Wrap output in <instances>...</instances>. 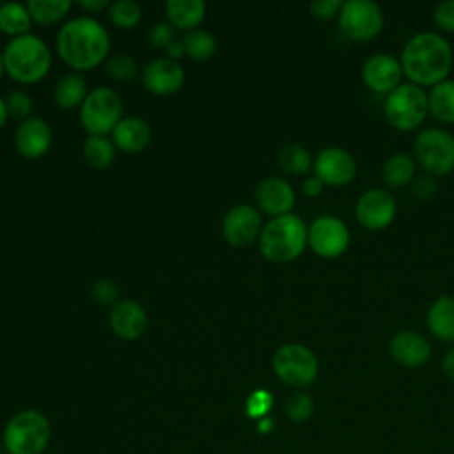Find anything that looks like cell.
<instances>
[{
	"label": "cell",
	"mask_w": 454,
	"mask_h": 454,
	"mask_svg": "<svg viewBox=\"0 0 454 454\" xmlns=\"http://www.w3.org/2000/svg\"><path fill=\"white\" fill-rule=\"evenodd\" d=\"M110 51L106 28L90 16L66 21L57 34V53L76 73L99 66Z\"/></svg>",
	"instance_id": "1"
},
{
	"label": "cell",
	"mask_w": 454,
	"mask_h": 454,
	"mask_svg": "<svg viewBox=\"0 0 454 454\" xmlns=\"http://www.w3.org/2000/svg\"><path fill=\"white\" fill-rule=\"evenodd\" d=\"M452 48L445 37L436 32H420L403 48L401 67L413 85H431L447 80L452 69Z\"/></svg>",
	"instance_id": "2"
},
{
	"label": "cell",
	"mask_w": 454,
	"mask_h": 454,
	"mask_svg": "<svg viewBox=\"0 0 454 454\" xmlns=\"http://www.w3.org/2000/svg\"><path fill=\"white\" fill-rule=\"evenodd\" d=\"M5 73L20 83H35L43 80L51 67V51L35 34L12 37L2 51Z\"/></svg>",
	"instance_id": "3"
},
{
	"label": "cell",
	"mask_w": 454,
	"mask_h": 454,
	"mask_svg": "<svg viewBox=\"0 0 454 454\" xmlns=\"http://www.w3.org/2000/svg\"><path fill=\"white\" fill-rule=\"evenodd\" d=\"M307 245L309 227L293 213L271 218L259 234V250L271 262H291Z\"/></svg>",
	"instance_id": "4"
},
{
	"label": "cell",
	"mask_w": 454,
	"mask_h": 454,
	"mask_svg": "<svg viewBox=\"0 0 454 454\" xmlns=\"http://www.w3.org/2000/svg\"><path fill=\"white\" fill-rule=\"evenodd\" d=\"M51 426L44 413L21 410L4 427V447L9 454H43L50 443Z\"/></svg>",
	"instance_id": "5"
},
{
	"label": "cell",
	"mask_w": 454,
	"mask_h": 454,
	"mask_svg": "<svg viewBox=\"0 0 454 454\" xmlns=\"http://www.w3.org/2000/svg\"><path fill=\"white\" fill-rule=\"evenodd\" d=\"M383 112L392 128L399 131H411L419 128L429 114L427 94L419 85L401 83L387 94Z\"/></svg>",
	"instance_id": "6"
},
{
	"label": "cell",
	"mask_w": 454,
	"mask_h": 454,
	"mask_svg": "<svg viewBox=\"0 0 454 454\" xmlns=\"http://www.w3.org/2000/svg\"><path fill=\"white\" fill-rule=\"evenodd\" d=\"M122 119V99L110 87L92 89L80 106V122L89 135L106 137Z\"/></svg>",
	"instance_id": "7"
},
{
	"label": "cell",
	"mask_w": 454,
	"mask_h": 454,
	"mask_svg": "<svg viewBox=\"0 0 454 454\" xmlns=\"http://www.w3.org/2000/svg\"><path fill=\"white\" fill-rule=\"evenodd\" d=\"M275 376L294 388H303L314 383L319 372L317 356L303 344H284L280 346L271 360Z\"/></svg>",
	"instance_id": "8"
},
{
	"label": "cell",
	"mask_w": 454,
	"mask_h": 454,
	"mask_svg": "<svg viewBox=\"0 0 454 454\" xmlns=\"http://www.w3.org/2000/svg\"><path fill=\"white\" fill-rule=\"evenodd\" d=\"M413 154L433 176H447L454 170V137L438 128L419 131L413 142Z\"/></svg>",
	"instance_id": "9"
},
{
	"label": "cell",
	"mask_w": 454,
	"mask_h": 454,
	"mask_svg": "<svg viewBox=\"0 0 454 454\" xmlns=\"http://www.w3.org/2000/svg\"><path fill=\"white\" fill-rule=\"evenodd\" d=\"M339 28L351 41H371L383 28V12L372 0H348L339 11Z\"/></svg>",
	"instance_id": "10"
},
{
	"label": "cell",
	"mask_w": 454,
	"mask_h": 454,
	"mask_svg": "<svg viewBox=\"0 0 454 454\" xmlns=\"http://www.w3.org/2000/svg\"><path fill=\"white\" fill-rule=\"evenodd\" d=\"M309 245L319 257L335 259L348 250L349 231L337 216H319L309 227Z\"/></svg>",
	"instance_id": "11"
},
{
	"label": "cell",
	"mask_w": 454,
	"mask_h": 454,
	"mask_svg": "<svg viewBox=\"0 0 454 454\" xmlns=\"http://www.w3.org/2000/svg\"><path fill=\"white\" fill-rule=\"evenodd\" d=\"M314 176L328 186H348L356 177L355 158L340 147H325L317 153L314 163Z\"/></svg>",
	"instance_id": "12"
},
{
	"label": "cell",
	"mask_w": 454,
	"mask_h": 454,
	"mask_svg": "<svg viewBox=\"0 0 454 454\" xmlns=\"http://www.w3.org/2000/svg\"><path fill=\"white\" fill-rule=\"evenodd\" d=\"M355 216L364 229L381 231L395 218V200L383 188L367 190L355 204Z\"/></svg>",
	"instance_id": "13"
},
{
	"label": "cell",
	"mask_w": 454,
	"mask_h": 454,
	"mask_svg": "<svg viewBox=\"0 0 454 454\" xmlns=\"http://www.w3.org/2000/svg\"><path fill=\"white\" fill-rule=\"evenodd\" d=\"M262 231L261 213L250 204H238L231 207L222 222V234L232 247H247Z\"/></svg>",
	"instance_id": "14"
},
{
	"label": "cell",
	"mask_w": 454,
	"mask_h": 454,
	"mask_svg": "<svg viewBox=\"0 0 454 454\" xmlns=\"http://www.w3.org/2000/svg\"><path fill=\"white\" fill-rule=\"evenodd\" d=\"M403 78L401 60L390 53H376L362 66L364 85L376 94H390Z\"/></svg>",
	"instance_id": "15"
},
{
	"label": "cell",
	"mask_w": 454,
	"mask_h": 454,
	"mask_svg": "<svg viewBox=\"0 0 454 454\" xmlns=\"http://www.w3.org/2000/svg\"><path fill=\"white\" fill-rule=\"evenodd\" d=\"M144 87L156 96H170L184 83V69L168 57L151 60L142 71Z\"/></svg>",
	"instance_id": "16"
},
{
	"label": "cell",
	"mask_w": 454,
	"mask_h": 454,
	"mask_svg": "<svg viewBox=\"0 0 454 454\" xmlns=\"http://www.w3.org/2000/svg\"><path fill=\"white\" fill-rule=\"evenodd\" d=\"M16 151L28 158L37 160L44 156L51 145V128L41 117H28L14 133Z\"/></svg>",
	"instance_id": "17"
},
{
	"label": "cell",
	"mask_w": 454,
	"mask_h": 454,
	"mask_svg": "<svg viewBox=\"0 0 454 454\" xmlns=\"http://www.w3.org/2000/svg\"><path fill=\"white\" fill-rule=\"evenodd\" d=\"M255 202L259 209L270 216L289 215L294 206V192L282 177H266L255 188Z\"/></svg>",
	"instance_id": "18"
},
{
	"label": "cell",
	"mask_w": 454,
	"mask_h": 454,
	"mask_svg": "<svg viewBox=\"0 0 454 454\" xmlns=\"http://www.w3.org/2000/svg\"><path fill=\"white\" fill-rule=\"evenodd\" d=\"M388 353L395 364L413 369L424 365L431 358V346L420 333L403 330L392 335Z\"/></svg>",
	"instance_id": "19"
},
{
	"label": "cell",
	"mask_w": 454,
	"mask_h": 454,
	"mask_svg": "<svg viewBox=\"0 0 454 454\" xmlns=\"http://www.w3.org/2000/svg\"><path fill=\"white\" fill-rule=\"evenodd\" d=\"M110 328L122 340H135L147 330V314L133 300H121L110 312Z\"/></svg>",
	"instance_id": "20"
},
{
	"label": "cell",
	"mask_w": 454,
	"mask_h": 454,
	"mask_svg": "<svg viewBox=\"0 0 454 454\" xmlns=\"http://www.w3.org/2000/svg\"><path fill=\"white\" fill-rule=\"evenodd\" d=\"M151 126L140 117H122L112 131V142L124 153H140L151 144Z\"/></svg>",
	"instance_id": "21"
},
{
	"label": "cell",
	"mask_w": 454,
	"mask_h": 454,
	"mask_svg": "<svg viewBox=\"0 0 454 454\" xmlns=\"http://www.w3.org/2000/svg\"><path fill=\"white\" fill-rule=\"evenodd\" d=\"M426 323L436 339L454 342V298L447 294L438 296L427 309Z\"/></svg>",
	"instance_id": "22"
},
{
	"label": "cell",
	"mask_w": 454,
	"mask_h": 454,
	"mask_svg": "<svg viewBox=\"0 0 454 454\" xmlns=\"http://www.w3.org/2000/svg\"><path fill=\"white\" fill-rule=\"evenodd\" d=\"M168 23L179 30H195L206 16V4L202 0H168L165 4Z\"/></svg>",
	"instance_id": "23"
},
{
	"label": "cell",
	"mask_w": 454,
	"mask_h": 454,
	"mask_svg": "<svg viewBox=\"0 0 454 454\" xmlns=\"http://www.w3.org/2000/svg\"><path fill=\"white\" fill-rule=\"evenodd\" d=\"M87 83L80 73H67L53 87V99L60 108H76L87 98Z\"/></svg>",
	"instance_id": "24"
},
{
	"label": "cell",
	"mask_w": 454,
	"mask_h": 454,
	"mask_svg": "<svg viewBox=\"0 0 454 454\" xmlns=\"http://www.w3.org/2000/svg\"><path fill=\"white\" fill-rule=\"evenodd\" d=\"M415 176V163L410 154L395 153L390 154L381 167V179L390 188L406 186Z\"/></svg>",
	"instance_id": "25"
},
{
	"label": "cell",
	"mask_w": 454,
	"mask_h": 454,
	"mask_svg": "<svg viewBox=\"0 0 454 454\" xmlns=\"http://www.w3.org/2000/svg\"><path fill=\"white\" fill-rule=\"evenodd\" d=\"M32 27V16L27 9V4L20 2H5L0 4V30L18 37L28 34Z\"/></svg>",
	"instance_id": "26"
},
{
	"label": "cell",
	"mask_w": 454,
	"mask_h": 454,
	"mask_svg": "<svg viewBox=\"0 0 454 454\" xmlns=\"http://www.w3.org/2000/svg\"><path fill=\"white\" fill-rule=\"evenodd\" d=\"M429 112L442 122H454V80L436 83L427 94Z\"/></svg>",
	"instance_id": "27"
},
{
	"label": "cell",
	"mask_w": 454,
	"mask_h": 454,
	"mask_svg": "<svg viewBox=\"0 0 454 454\" xmlns=\"http://www.w3.org/2000/svg\"><path fill=\"white\" fill-rule=\"evenodd\" d=\"M183 46H184V51L190 59L193 60H209L215 53H216V39L211 32L207 30H202V28H195V30H190L183 35L181 39Z\"/></svg>",
	"instance_id": "28"
},
{
	"label": "cell",
	"mask_w": 454,
	"mask_h": 454,
	"mask_svg": "<svg viewBox=\"0 0 454 454\" xmlns=\"http://www.w3.org/2000/svg\"><path fill=\"white\" fill-rule=\"evenodd\" d=\"M115 145L101 135H89L83 142V158L92 168H106L115 158Z\"/></svg>",
	"instance_id": "29"
},
{
	"label": "cell",
	"mask_w": 454,
	"mask_h": 454,
	"mask_svg": "<svg viewBox=\"0 0 454 454\" xmlns=\"http://www.w3.org/2000/svg\"><path fill=\"white\" fill-rule=\"evenodd\" d=\"M71 0H28L27 9L32 16V21L39 25H51L62 20L69 9Z\"/></svg>",
	"instance_id": "30"
},
{
	"label": "cell",
	"mask_w": 454,
	"mask_h": 454,
	"mask_svg": "<svg viewBox=\"0 0 454 454\" xmlns=\"http://www.w3.org/2000/svg\"><path fill=\"white\" fill-rule=\"evenodd\" d=\"M278 165L289 172V174H294V176H301V174H307L312 167V158L309 154V151L300 145V144H286L280 147L278 151Z\"/></svg>",
	"instance_id": "31"
},
{
	"label": "cell",
	"mask_w": 454,
	"mask_h": 454,
	"mask_svg": "<svg viewBox=\"0 0 454 454\" xmlns=\"http://www.w3.org/2000/svg\"><path fill=\"white\" fill-rule=\"evenodd\" d=\"M108 18L115 27L128 30L140 21L142 9L133 0H115L108 7Z\"/></svg>",
	"instance_id": "32"
},
{
	"label": "cell",
	"mask_w": 454,
	"mask_h": 454,
	"mask_svg": "<svg viewBox=\"0 0 454 454\" xmlns=\"http://www.w3.org/2000/svg\"><path fill=\"white\" fill-rule=\"evenodd\" d=\"M291 422H307L314 413V399L307 392H294L284 406Z\"/></svg>",
	"instance_id": "33"
},
{
	"label": "cell",
	"mask_w": 454,
	"mask_h": 454,
	"mask_svg": "<svg viewBox=\"0 0 454 454\" xmlns=\"http://www.w3.org/2000/svg\"><path fill=\"white\" fill-rule=\"evenodd\" d=\"M108 76H112L117 82H129L137 76L138 67L137 62L129 55H114L105 64Z\"/></svg>",
	"instance_id": "34"
},
{
	"label": "cell",
	"mask_w": 454,
	"mask_h": 454,
	"mask_svg": "<svg viewBox=\"0 0 454 454\" xmlns=\"http://www.w3.org/2000/svg\"><path fill=\"white\" fill-rule=\"evenodd\" d=\"M271 406H273V395L264 388H257L248 395L245 411L250 419L261 420V419L268 417V411L271 410Z\"/></svg>",
	"instance_id": "35"
},
{
	"label": "cell",
	"mask_w": 454,
	"mask_h": 454,
	"mask_svg": "<svg viewBox=\"0 0 454 454\" xmlns=\"http://www.w3.org/2000/svg\"><path fill=\"white\" fill-rule=\"evenodd\" d=\"M5 105H7L9 115L14 119H20L21 122L30 117L34 108L32 98L25 90H11L5 98Z\"/></svg>",
	"instance_id": "36"
},
{
	"label": "cell",
	"mask_w": 454,
	"mask_h": 454,
	"mask_svg": "<svg viewBox=\"0 0 454 454\" xmlns=\"http://www.w3.org/2000/svg\"><path fill=\"white\" fill-rule=\"evenodd\" d=\"M90 294L92 298L101 303V305H110L117 300L119 296V289L115 286V282H112L110 278H99L92 284V289H90Z\"/></svg>",
	"instance_id": "37"
},
{
	"label": "cell",
	"mask_w": 454,
	"mask_h": 454,
	"mask_svg": "<svg viewBox=\"0 0 454 454\" xmlns=\"http://www.w3.org/2000/svg\"><path fill=\"white\" fill-rule=\"evenodd\" d=\"M149 41L153 46L156 48H167L170 43H174V35H176V28L167 23V21H160V23H154L151 28H149Z\"/></svg>",
	"instance_id": "38"
},
{
	"label": "cell",
	"mask_w": 454,
	"mask_h": 454,
	"mask_svg": "<svg viewBox=\"0 0 454 454\" xmlns=\"http://www.w3.org/2000/svg\"><path fill=\"white\" fill-rule=\"evenodd\" d=\"M434 23L443 32H454V0H443L434 7Z\"/></svg>",
	"instance_id": "39"
},
{
	"label": "cell",
	"mask_w": 454,
	"mask_h": 454,
	"mask_svg": "<svg viewBox=\"0 0 454 454\" xmlns=\"http://www.w3.org/2000/svg\"><path fill=\"white\" fill-rule=\"evenodd\" d=\"M413 193L417 199L420 200H429L436 192H438V183H436V177L433 174H422L419 177H415L413 181V186H411Z\"/></svg>",
	"instance_id": "40"
},
{
	"label": "cell",
	"mask_w": 454,
	"mask_h": 454,
	"mask_svg": "<svg viewBox=\"0 0 454 454\" xmlns=\"http://www.w3.org/2000/svg\"><path fill=\"white\" fill-rule=\"evenodd\" d=\"M342 4L344 2H340V0H316L309 5V9L316 20L325 21V20H332L335 14H339Z\"/></svg>",
	"instance_id": "41"
},
{
	"label": "cell",
	"mask_w": 454,
	"mask_h": 454,
	"mask_svg": "<svg viewBox=\"0 0 454 454\" xmlns=\"http://www.w3.org/2000/svg\"><path fill=\"white\" fill-rule=\"evenodd\" d=\"M323 188H325L323 181H321V179H317L316 176L307 177V179L303 181V184H301V192H303V195H307V197H310V199H314V197L321 195Z\"/></svg>",
	"instance_id": "42"
},
{
	"label": "cell",
	"mask_w": 454,
	"mask_h": 454,
	"mask_svg": "<svg viewBox=\"0 0 454 454\" xmlns=\"http://www.w3.org/2000/svg\"><path fill=\"white\" fill-rule=\"evenodd\" d=\"M442 371L450 381H454V346L445 353L442 360Z\"/></svg>",
	"instance_id": "43"
},
{
	"label": "cell",
	"mask_w": 454,
	"mask_h": 454,
	"mask_svg": "<svg viewBox=\"0 0 454 454\" xmlns=\"http://www.w3.org/2000/svg\"><path fill=\"white\" fill-rule=\"evenodd\" d=\"M78 5L83 7L85 11L99 12V11H103V9H108V7H110V2H108V0H80Z\"/></svg>",
	"instance_id": "44"
},
{
	"label": "cell",
	"mask_w": 454,
	"mask_h": 454,
	"mask_svg": "<svg viewBox=\"0 0 454 454\" xmlns=\"http://www.w3.org/2000/svg\"><path fill=\"white\" fill-rule=\"evenodd\" d=\"M165 51H167V57H168V59L177 60V62H179V59H181V57H184V55H186L184 46H183V43H181V41H174V43H170V44L165 48Z\"/></svg>",
	"instance_id": "45"
},
{
	"label": "cell",
	"mask_w": 454,
	"mask_h": 454,
	"mask_svg": "<svg viewBox=\"0 0 454 454\" xmlns=\"http://www.w3.org/2000/svg\"><path fill=\"white\" fill-rule=\"evenodd\" d=\"M257 429H259V433H262V434L270 433V431L273 429V420H271L270 417H264V419L257 420Z\"/></svg>",
	"instance_id": "46"
},
{
	"label": "cell",
	"mask_w": 454,
	"mask_h": 454,
	"mask_svg": "<svg viewBox=\"0 0 454 454\" xmlns=\"http://www.w3.org/2000/svg\"><path fill=\"white\" fill-rule=\"evenodd\" d=\"M7 117H9L7 105H5V99L0 96V128H4V124L7 122Z\"/></svg>",
	"instance_id": "47"
},
{
	"label": "cell",
	"mask_w": 454,
	"mask_h": 454,
	"mask_svg": "<svg viewBox=\"0 0 454 454\" xmlns=\"http://www.w3.org/2000/svg\"><path fill=\"white\" fill-rule=\"evenodd\" d=\"M4 57H2V53H0V80H2V74H4Z\"/></svg>",
	"instance_id": "48"
}]
</instances>
